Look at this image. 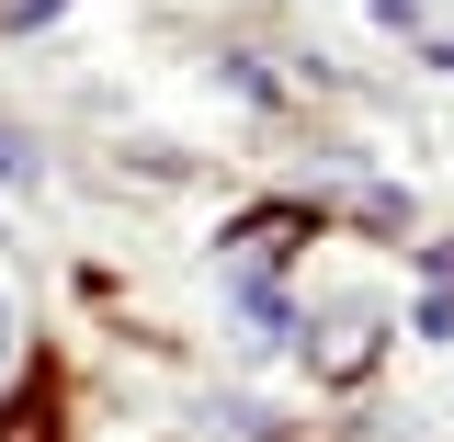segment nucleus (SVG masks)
Returning <instances> with one entry per match:
<instances>
[{"instance_id": "obj_2", "label": "nucleus", "mask_w": 454, "mask_h": 442, "mask_svg": "<svg viewBox=\"0 0 454 442\" xmlns=\"http://www.w3.org/2000/svg\"><path fill=\"white\" fill-rule=\"evenodd\" d=\"M0 363H12V295H0Z\"/></svg>"}, {"instance_id": "obj_1", "label": "nucleus", "mask_w": 454, "mask_h": 442, "mask_svg": "<svg viewBox=\"0 0 454 442\" xmlns=\"http://www.w3.org/2000/svg\"><path fill=\"white\" fill-rule=\"evenodd\" d=\"M46 12H68V0H0V23H46Z\"/></svg>"}]
</instances>
